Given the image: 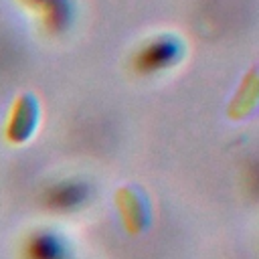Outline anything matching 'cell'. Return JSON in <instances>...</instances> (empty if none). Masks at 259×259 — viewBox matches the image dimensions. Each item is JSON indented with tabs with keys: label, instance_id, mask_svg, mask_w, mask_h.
Wrapping results in <instances>:
<instances>
[{
	"label": "cell",
	"instance_id": "7a4b0ae2",
	"mask_svg": "<svg viewBox=\"0 0 259 259\" xmlns=\"http://www.w3.org/2000/svg\"><path fill=\"white\" fill-rule=\"evenodd\" d=\"M40 125V103L34 93H20L10 111L4 125V136L10 144L22 146L30 142Z\"/></svg>",
	"mask_w": 259,
	"mask_h": 259
},
{
	"label": "cell",
	"instance_id": "3957f363",
	"mask_svg": "<svg viewBox=\"0 0 259 259\" xmlns=\"http://www.w3.org/2000/svg\"><path fill=\"white\" fill-rule=\"evenodd\" d=\"M115 204L119 208V217L125 225L127 233H142L148 229L152 212H150V202L144 190L132 184H123L115 192Z\"/></svg>",
	"mask_w": 259,
	"mask_h": 259
},
{
	"label": "cell",
	"instance_id": "277c9868",
	"mask_svg": "<svg viewBox=\"0 0 259 259\" xmlns=\"http://www.w3.org/2000/svg\"><path fill=\"white\" fill-rule=\"evenodd\" d=\"M69 255L67 239L53 229H36L24 243L26 259H69Z\"/></svg>",
	"mask_w": 259,
	"mask_h": 259
},
{
	"label": "cell",
	"instance_id": "6da1fadb",
	"mask_svg": "<svg viewBox=\"0 0 259 259\" xmlns=\"http://www.w3.org/2000/svg\"><path fill=\"white\" fill-rule=\"evenodd\" d=\"M186 55L184 40L174 32H158L146 38L134 53V69L142 75L164 73L178 63H182Z\"/></svg>",
	"mask_w": 259,
	"mask_h": 259
},
{
	"label": "cell",
	"instance_id": "5b68a950",
	"mask_svg": "<svg viewBox=\"0 0 259 259\" xmlns=\"http://www.w3.org/2000/svg\"><path fill=\"white\" fill-rule=\"evenodd\" d=\"M89 196V188L85 182L81 180H63L59 184H55L49 190V204L57 206V208H77L79 204L85 202V198Z\"/></svg>",
	"mask_w": 259,
	"mask_h": 259
},
{
	"label": "cell",
	"instance_id": "8992f818",
	"mask_svg": "<svg viewBox=\"0 0 259 259\" xmlns=\"http://www.w3.org/2000/svg\"><path fill=\"white\" fill-rule=\"evenodd\" d=\"M22 2H26V4H40L42 0H22Z\"/></svg>",
	"mask_w": 259,
	"mask_h": 259
}]
</instances>
